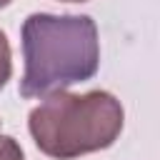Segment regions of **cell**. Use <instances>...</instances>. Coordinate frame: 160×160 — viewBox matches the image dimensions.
I'll return each mask as SVG.
<instances>
[{
	"instance_id": "obj_1",
	"label": "cell",
	"mask_w": 160,
	"mask_h": 160,
	"mask_svg": "<svg viewBox=\"0 0 160 160\" xmlns=\"http://www.w3.org/2000/svg\"><path fill=\"white\" fill-rule=\"evenodd\" d=\"M20 40L25 60L20 95L28 100L85 82L100 68L98 25L90 15L32 12L22 22Z\"/></svg>"
},
{
	"instance_id": "obj_2",
	"label": "cell",
	"mask_w": 160,
	"mask_h": 160,
	"mask_svg": "<svg viewBox=\"0 0 160 160\" xmlns=\"http://www.w3.org/2000/svg\"><path fill=\"white\" fill-rule=\"evenodd\" d=\"M125 122L120 100L108 90L52 92L28 115V130L38 150L55 160H75L110 148Z\"/></svg>"
},
{
	"instance_id": "obj_3",
	"label": "cell",
	"mask_w": 160,
	"mask_h": 160,
	"mask_svg": "<svg viewBox=\"0 0 160 160\" xmlns=\"http://www.w3.org/2000/svg\"><path fill=\"white\" fill-rule=\"evenodd\" d=\"M10 75H12V52H10L8 35L0 30V90L8 85Z\"/></svg>"
},
{
	"instance_id": "obj_4",
	"label": "cell",
	"mask_w": 160,
	"mask_h": 160,
	"mask_svg": "<svg viewBox=\"0 0 160 160\" xmlns=\"http://www.w3.org/2000/svg\"><path fill=\"white\" fill-rule=\"evenodd\" d=\"M0 160H25V152L15 138L0 135Z\"/></svg>"
},
{
	"instance_id": "obj_5",
	"label": "cell",
	"mask_w": 160,
	"mask_h": 160,
	"mask_svg": "<svg viewBox=\"0 0 160 160\" xmlns=\"http://www.w3.org/2000/svg\"><path fill=\"white\" fill-rule=\"evenodd\" d=\"M10 2H12V0H0V8H8Z\"/></svg>"
},
{
	"instance_id": "obj_6",
	"label": "cell",
	"mask_w": 160,
	"mask_h": 160,
	"mask_svg": "<svg viewBox=\"0 0 160 160\" xmlns=\"http://www.w3.org/2000/svg\"><path fill=\"white\" fill-rule=\"evenodd\" d=\"M60 2H88V0H60Z\"/></svg>"
}]
</instances>
